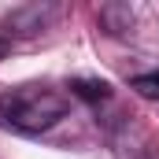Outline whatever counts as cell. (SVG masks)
Instances as JSON below:
<instances>
[{
    "label": "cell",
    "mask_w": 159,
    "mask_h": 159,
    "mask_svg": "<svg viewBox=\"0 0 159 159\" xmlns=\"http://www.w3.org/2000/svg\"><path fill=\"white\" fill-rule=\"evenodd\" d=\"M67 115V96L37 89V85H22V89H7L0 93V126L15 129V133H44Z\"/></svg>",
    "instance_id": "obj_1"
},
{
    "label": "cell",
    "mask_w": 159,
    "mask_h": 159,
    "mask_svg": "<svg viewBox=\"0 0 159 159\" xmlns=\"http://www.w3.org/2000/svg\"><path fill=\"white\" fill-rule=\"evenodd\" d=\"M56 15V7H41V4H30V7H22V11H15L11 19H7V30H15V34H37L44 30V22Z\"/></svg>",
    "instance_id": "obj_2"
},
{
    "label": "cell",
    "mask_w": 159,
    "mask_h": 159,
    "mask_svg": "<svg viewBox=\"0 0 159 159\" xmlns=\"http://www.w3.org/2000/svg\"><path fill=\"white\" fill-rule=\"evenodd\" d=\"M129 89H133L137 96H144V100H159V70H152V74H137V78L129 81Z\"/></svg>",
    "instance_id": "obj_3"
},
{
    "label": "cell",
    "mask_w": 159,
    "mask_h": 159,
    "mask_svg": "<svg viewBox=\"0 0 159 159\" xmlns=\"http://www.w3.org/2000/svg\"><path fill=\"white\" fill-rule=\"evenodd\" d=\"M70 93L81 100H107V81H70Z\"/></svg>",
    "instance_id": "obj_4"
},
{
    "label": "cell",
    "mask_w": 159,
    "mask_h": 159,
    "mask_svg": "<svg viewBox=\"0 0 159 159\" xmlns=\"http://www.w3.org/2000/svg\"><path fill=\"white\" fill-rule=\"evenodd\" d=\"M7 52H11V41H4V37H0V59H4Z\"/></svg>",
    "instance_id": "obj_5"
}]
</instances>
